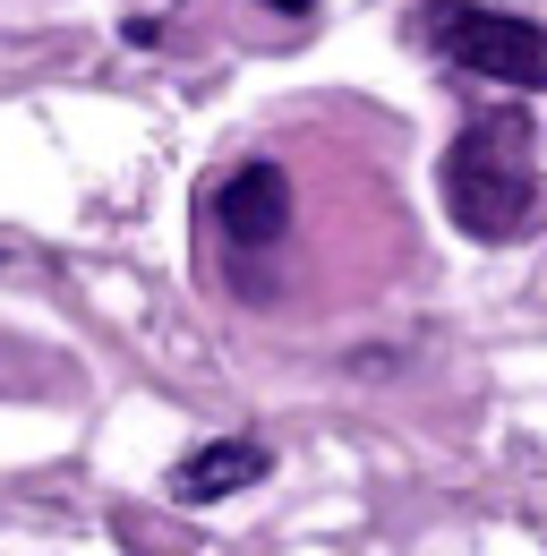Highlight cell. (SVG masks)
Wrapping results in <instances>:
<instances>
[{"instance_id":"1","label":"cell","mask_w":547,"mask_h":556,"mask_svg":"<svg viewBox=\"0 0 547 556\" xmlns=\"http://www.w3.org/2000/svg\"><path fill=\"white\" fill-rule=\"evenodd\" d=\"M539 206V163H531V112L522 103H496L479 112L462 138L445 146V214L471 231V240H522Z\"/></svg>"},{"instance_id":"2","label":"cell","mask_w":547,"mask_h":556,"mask_svg":"<svg viewBox=\"0 0 547 556\" xmlns=\"http://www.w3.org/2000/svg\"><path fill=\"white\" fill-rule=\"evenodd\" d=\"M419 43L445 52L454 70L496 77V86H547V26L513 9H479V0H419Z\"/></svg>"},{"instance_id":"3","label":"cell","mask_w":547,"mask_h":556,"mask_svg":"<svg viewBox=\"0 0 547 556\" xmlns=\"http://www.w3.org/2000/svg\"><path fill=\"white\" fill-rule=\"evenodd\" d=\"M214 223H222L231 249H274L282 223H291V180H282V163H240V172L214 189Z\"/></svg>"},{"instance_id":"4","label":"cell","mask_w":547,"mask_h":556,"mask_svg":"<svg viewBox=\"0 0 547 556\" xmlns=\"http://www.w3.org/2000/svg\"><path fill=\"white\" fill-rule=\"evenodd\" d=\"M266 471H274V454L257 437H214V445H198V454L171 471V505H222V496L257 488Z\"/></svg>"},{"instance_id":"5","label":"cell","mask_w":547,"mask_h":556,"mask_svg":"<svg viewBox=\"0 0 547 556\" xmlns=\"http://www.w3.org/2000/svg\"><path fill=\"white\" fill-rule=\"evenodd\" d=\"M266 9H282V17H308V9H317V0H266Z\"/></svg>"}]
</instances>
